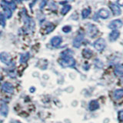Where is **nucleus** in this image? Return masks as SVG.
I'll return each instance as SVG.
<instances>
[{"label":"nucleus","instance_id":"f257e3e1","mask_svg":"<svg viewBox=\"0 0 123 123\" xmlns=\"http://www.w3.org/2000/svg\"><path fill=\"white\" fill-rule=\"evenodd\" d=\"M59 63L62 67H73L75 65V60L72 56L62 57L59 61Z\"/></svg>","mask_w":123,"mask_h":123},{"label":"nucleus","instance_id":"f03ea898","mask_svg":"<svg viewBox=\"0 0 123 123\" xmlns=\"http://www.w3.org/2000/svg\"><path fill=\"white\" fill-rule=\"evenodd\" d=\"M93 46L94 48L97 50L98 52H102L105 49V46H106V42L105 41V39L102 38H100L96 40L94 43H93Z\"/></svg>","mask_w":123,"mask_h":123},{"label":"nucleus","instance_id":"7ed1b4c3","mask_svg":"<svg viewBox=\"0 0 123 123\" xmlns=\"http://www.w3.org/2000/svg\"><path fill=\"white\" fill-rule=\"evenodd\" d=\"M0 60L6 65H9L11 63L12 58L9 53L3 52L2 53H0Z\"/></svg>","mask_w":123,"mask_h":123},{"label":"nucleus","instance_id":"20e7f679","mask_svg":"<svg viewBox=\"0 0 123 123\" xmlns=\"http://www.w3.org/2000/svg\"><path fill=\"white\" fill-rule=\"evenodd\" d=\"M122 25H123V23L120 19H115V20L111 21L109 23V28L112 29V30H115V29H118L119 28H121V27L122 26Z\"/></svg>","mask_w":123,"mask_h":123},{"label":"nucleus","instance_id":"39448f33","mask_svg":"<svg viewBox=\"0 0 123 123\" xmlns=\"http://www.w3.org/2000/svg\"><path fill=\"white\" fill-rule=\"evenodd\" d=\"M87 32H88V35L90 37H94L98 32V29L93 24H88L87 28Z\"/></svg>","mask_w":123,"mask_h":123},{"label":"nucleus","instance_id":"423d86ee","mask_svg":"<svg viewBox=\"0 0 123 123\" xmlns=\"http://www.w3.org/2000/svg\"><path fill=\"white\" fill-rule=\"evenodd\" d=\"M84 39V36L82 34H79L78 36H77L74 41H73V46H74L75 48H79L81 45H82V42Z\"/></svg>","mask_w":123,"mask_h":123},{"label":"nucleus","instance_id":"0eeeda50","mask_svg":"<svg viewBox=\"0 0 123 123\" xmlns=\"http://www.w3.org/2000/svg\"><path fill=\"white\" fill-rule=\"evenodd\" d=\"M0 113L4 117L7 116L8 113H9V107L4 102H0Z\"/></svg>","mask_w":123,"mask_h":123},{"label":"nucleus","instance_id":"6e6552de","mask_svg":"<svg viewBox=\"0 0 123 123\" xmlns=\"http://www.w3.org/2000/svg\"><path fill=\"white\" fill-rule=\"evenodd\" d=\"M109 7H110L111 12H112V13L115 15H119L121 14V12H122L121 9L119 8V6L118 5H116V4H115V3H110L109 4Z\"/></svg>","mask_w":123,"mask_h":123},{"label":"nucleus","instance_id":"1a4fd4ad","mask_svg":"<svg viewBox=\"0 0 123 123\" xmlns=\"http://www.w3.org/2000/svg\"><path fill=\"white\" fill-rule=\"evenodd\" d=\"M98 15L103 19H106L109 17L110 15V12L109 11L106 9H101L98 12Z\"/></svg>","mask_w":123,"mask_h":123},{"label":"nucleus","instance_id":"9d476101","mask_svg":"<svg viewBox=\"0 0 123 123\" xmlns=\"http://www.w3.org/2000/svg\"><path fill=\"white\" fill-rule=\"evenodd\" d=\"M2 89L5 92H7V93H12L14 91V88L11 83L5 82L2 85Z\"/></svg>","mask_w":123,"mask_h":123},{"label":"nucleus","instance_id":"9b49d317","mask_svg":"<svg viewBox=\"0 0 123 123\" xmlns=\"http://www.w3.org/2000/svg\"><path fill=\"white\" fill-rule=\"evenodd\" d=\"M62 42V38L60 36H54L51 39V44L53 47H58Z\"/></svg>","mask_w":123,"mask_h":123},{"label":"nucleus","instance_id":"f8f14e48","mask_svg":"<svg viewBox=\"0 0 123 123\" xmlns=\"http://www.w3.org/2000/svg\"><path fill=\"white\" fill-rule=\"evenodd\" d=\"M119 36H120V32H119V31H118L117 29H115L111 32H110V34H109V40L111 42H114L115 40H117L118 38L119 37Z\"/></svg>","mask_w":123,"mask_h":123},{"label":"nucleus","instance_id":"ddd939ff","mask_svg":"<svg viewBox=\"0 0 123 123\" xmlns=\"http://www.w3.org/2000/svg\"><path fill=\"white\" fill-rule=\"evenodd\" d=\"M99 108V104L96 100H92L88 103V109L90 111H95Z\"/></svg>","mask_w":123,"mask_h":123},{"label":"nucleus","instance_id":"4468645a","mask_svg":"<svg viewBox=\"0 0 123 123\" xmlns=\"http://www.w3.org/2000/svg\"><path fill=\"white\" fill-rule=\"evenodd\" d=\"M122 97H123V88H121V89H117L114 92L113 98L115 100H119Z\"/></svg>","mask_w":123,"mask_h":123},{"label":"nucleus","instance_id":"2eb2a0df","mask_svg":"<svg viewBox=\"0 0 123 123\" xmlns=\"http://www.w3.org/2000/svg\"><path fill=\"white\" fill-rule=\"evenodd\" d=\"M29 59V53L26 52V53H23L20 55V62L21 63H25Z\"/></svg>","mask_w":123,"mask_h":123},{"label":"nucleus","instance_id":"dca6fc26","mask_svg":"<svg viewBox=\"0 0 123 123\" xmlns=\"http://www.w3.org/2000/svg\"><path fill=\"white\" fill-rule=\"evenodd\" d=\"M91 13V9L90 8H86L82 11V17L83 18H86L89 16V15Z\"/></svg>","mask_w":123,"mask_h":123},{"label":"nucleus","instance_id":"f3484780","mask_svg":"<svg viewBox=\"0 0 123 123\" xmlns=\"http://www.w3.org/2000/svg\"><path fill=\"white\" fill-rule=\"evenodd\" d=\"M115 73L118 76L123 75V65H117L115 69Z\"/></svg>","mask_w":123,"mask_h":123},{"label":"nucleus","instance_id":"a211bd4d","mask_svg":"<svg viewBox=\"0 0 123 123\" xmlns=\"http://www.w3.org/2000/svg\"><path fill=\"white\" fill-rule=\"evenodd\" d=\"M82 55H83L84 58H86V59H89V58H91L92 55V52L91 51L90 49H86L83 50Z\"/></svg>","mask_w":123,"mask_h":123},{"label":"nucleus","instance_id":"6ab92c4d","mask_svg":"<svg viewBox=\"0 0 123 123\" xmlns=\"http://www.w3.org/2000/svg\"><path fill=\"white\" fill-rule=\"evenodd\" d=\"M71 6H69V5H65V6H63V8L62 9V10H61V13H62V15H66L69 11L71 10Z\"/></svg>","mask_w":123,"mask_h":123},{"label":"nucleus","instance_id":"aec40b11","mask_svg":"<svg viewBox=\"0 0 123 123\" xmlns=\"http://www.w3.org/2000/svg\"><path fill=\"white\" fill-rule=\"evenodd\" d=\"M54 29H55V25H54L53 24H51V23H49V24L46 26V28H45V33L46 34L50 33L52 31H53Z\"/></svg>","mask_w":123,"mask_h":123},{"label":"nucleus","instance_id":"412c9836","mask_svg":"<svg viewBox=\"0 0 123 123\" xmlns=\"http://www.w3.org/2000/svg\"><path fill=\"white\" fill-rule=\"evenodd\" d=\"M8 6L12 11L15 10V9H16V5L14 2H8Z\"/></svg>","mask_w":123,"mask_h":123},{"label":"nucleus","instance_id":"4be33fe9","mask_svg":"<svg viewBox=\"0 0 123 123\" xmlns=\"http://www.w3.org/2000/svg\"><path fill=\"white\" fill-rule=\"evenodd\" d=\"M0 24H1L2 26L5 25L6 24V21H5V16H4V15L0 13Z\"/></svg>","mask_w":123,"mask_h":123},{"label":"nucleus","instance_id":"5701e85b","mask_svg":"<svg viewBox=\"0 0 123 123\" xmlns=\"http://www.w3.org/2000/svg\"><path fill=\"white\" fill-rule=\"evenodd\" d=\"M71 30H72V28H71V26H69V25H65L62 28V31L65 33H68Z\"/></svg>","mask_w":123,"mask_h":123},{"label":"nucleus","instance_id":"b1692460","mask_svg":"<svg viewBox=\"0 0 123 123\" xmlns=\"http://www.w3.org/2000/svg\"><path fill=\"white\" fill-rule=\"evenodd\" d=\"M118 120L121 123H123V110L118 111Z\"/></svg>","mask_w":123,"mask_h":123},{"label":"nucleus","instance_id":"393cba45","mask_svg":"<svg viewBox=\"0 0 123 123\" xmlns=\"http://www.w3.org/2000/svg\"><path fill=\"white\" fill-rule=\"evenodd\" d=\"M47 1L48 0H42V1L41 2V3H40V9H42L45 6V5L47 4Z\"/></svg>","mask_w":123,"mask_h":123},{"label":"nucleus","instance_id":"a878e982","mask_svg":"<svg viewBox=\"0 0 123 123\" xmlns=\"http://www.w3.org/2000/svg\"><path fill=\"white\" fill-rule=\"evenodd\" d=\"M118 4L120 6H123V0H118Z\"/></svg>","mask_w":123,"mask_h":123},{"label":"nucleus","instance_id":"bb28decb","mask_svg":"<svg viewBox=\"0 0 123 123\" xmlns=\"http://www.w3.org/2000/svg\"><path fill=\"white\" fill-rule=\"evenodd\" d=\"M14 1H15V2H19V3H20V2H22V0H14Z\"/></svg>","mask_w":123,"mask_h":123},{"label":"nucleus","instance_id":"cd10ccee","mask_svg":"<svg viewBox=\"0 0 123 123\" xmlns=\"http://www.w3.org/2000/svg\"><path fill=\"white\" fill-rule=\"evenodd\" d=\"M36 1H37V0H34V2H33V4H32V6L34 5V4H35V3H36Z\"/></svg>","mask_w":123,"mask_h":123},{"label":"nucleus","instance_id":"c85d7f7f","mask_svg":"<svg viewBox=\"0 0 123 123\" xmlns=\"http://www.w3.org/2000/svg\"><path fill=\"white\" fill-rule=\"evenodd\" d=\"M0 36H1V32H0Z\"/></svg>","mask_w":123,"mask_h":123}]
</instances>
